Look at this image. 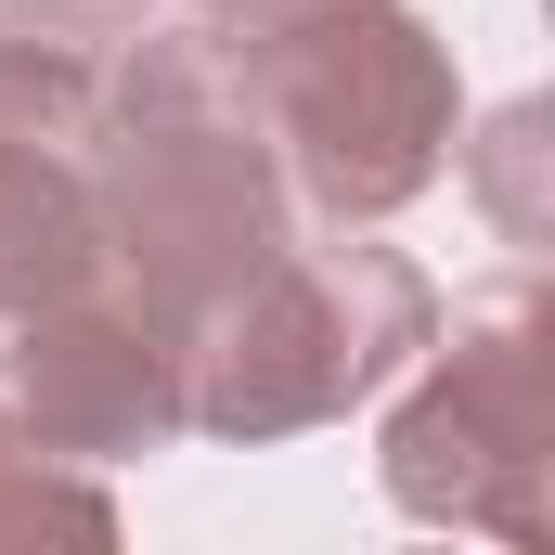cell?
<instances>
[{"instance_id":"obj_1","label":"cell","mask_w":555,"mask_h":555,"mask_svg":"<svg viewBox=\"0 0 555 555\" xmlns=\"http://www.w3.org/2000/svg\"><path fill=\"white\" fill-rule=\"evenodd\" d=\"M91 233H104V284L168 336H194L297 233V194L207 26L117 39L104 117H91Z\"/></svg>"},{"instance_id":"obj_2","label":"cell","mask_w":555,"mask_h":555,"mask_svg":"<svg viewBox=\"0 0 555 555\" xmlns=\"http://www.w3.org/2000/svg\"><path fill=\"white\" fill-rule=\"evenodd\" d=\"M220 39V26H207ZM246 117L272 142L284 194L310 220H388L414 207L426 181L452 168L465 130V91H452V52L414 0H323V13H284L220 39Z\"/></svg>"},{"instance_id":"obj_3","label":"cell","mask_w":555,"mask_h":555,"mask_svg":"<svg viewBox=\"0 0 555 555\" xmlns=\"http://www.w3.org/2000/svg\"><path fill=\"white\" fill-rule=\"evenodd\" d=\"M439 297L401 246H375L362 220L336 233H284L259 272L233 284L194 336H181V426L207 439H297L375 401L426 349Z\"/></svg>"},{"instance_id":"obj_4","label":"cell","mask_w":555,"mask_h":555,"mask_svg":"<svg viewBox=\"0 0 555 555\" xmlns=\"http://www.w3.org/2000/svg\"><path fill=\"white\" fill-rule=\"evenodd\" d=\"M426 375L375 439L388 504L426 530H491V543H543L555 530V310L530 272L478 284L452 310V336L426 323Z\"/></svg>"},{"instance_id":"obj_5","label":"cell","mask_w":555,"mask_h":555,"mask_svg":"<svg viewBox=\"0 0 555 555\" xmlns=\"http://www.w3.org/2000/svg\"><path fill=\"white\" fill-rule=\"evenodd\" d=\"M0 388L13 426L65 465H130L155 439H181V336L142 323L117 284H78L52 310H13V349H0Z\"/></svg>"},{"instance_id":"obj_6","label":"cell","mask_w":555,"mask_h":555,"mask_svg":"<svg viewBox=\"0 0 555 555\" xmlns=\"http://www.w3.org/2000/svg\"><path fill=\"white\" fill-rule=\"evenodd\" d=\"M91 65L0 39V323L52 310L78 284H104V233H91Z\"/></svg>"},{"instance_id":"obj_7","label":"cell","mask_w":555,"mask_h":555,"mask_svg":"<svg viewBox=\"0 0 555 555\" xmlns=\"http://www.w3.org/2000/svg\"><path fill=\"white\" fill-rule=\"evenodd\" d=\"M117 543V504H104V478L91 465H65V452H39L13 401H0V543Z\"/></svg>"},{"instance_id":"obj_8","label":"cell","mask_w":555,"mask_h":555,"mask_svg":"<svg viewBox=\"0 0 555 555\" xmlns=\"http://www.w3.org/2000/svg\"><path fill=\"white\" fill-rule=\"evenodd\" d=\"M543 104H504L491 130L465 142V168H478V194H491V220H504V246H543L555 220H543Z\"/></svg>"},{"instance_id":"obj_9","label":"cell","mask_w":555,"mask_h":555,"mask_svg":"<svg viewBox=\"0 0 555 555\" xmlns=\"http://www.w3.org/2000/svg\"><path fill=\"white\" fill-rule=\"evenodd\" d=\"M155 26V0H0V39H39V52H117Z\"/></svg>"},{"instance_id":"obj_10","label":"cell","mask_w":555,"mask_h":555,"mask_svg":"<svg viewBox=\"0 0 555 555\" xmlns=\"http://www.w3.org/2000/svg\"><path fill=\"white\" fill-rule=\"evenodd\" d=\"M220 39H246V26H284V13H323V0H194Z\"/></svg>"}]
</instances>
